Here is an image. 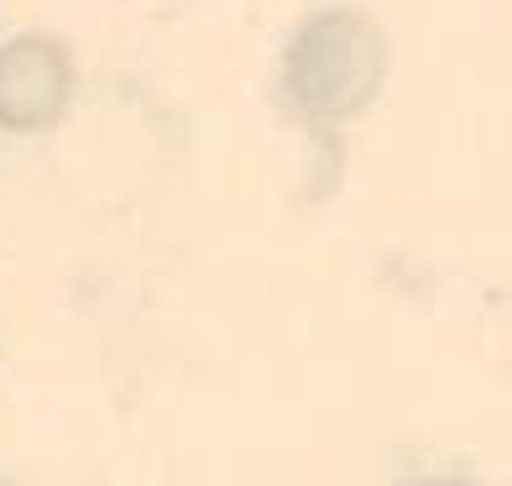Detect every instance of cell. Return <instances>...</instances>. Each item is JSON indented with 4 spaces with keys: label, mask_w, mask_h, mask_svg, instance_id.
Segmentation results:
<instances>
[{
    "label": "cell",
    "mask_w": 512,
    "mask_h": 486,
    "mask_svg": "<svg viewBox=\"0 0 512 486\" xmlns=\"http://www.w3.org/2000/svg\"><path fill=\"white\" fill-rule=\"evenodd\" d=\"M74 100V53L53 32H16L0 42V131H53Z\"/></svg>",
    "instance_id": "2"
},
{
    "label": "cell",
    "mask_w": 512,
    "mask_h": 486,
    "mask_svg": "<svg viewBox=\"0 0 512 486\" xmlns=\"http://www.w3.org/2000/svg\"><path fill=\"white\" fill-rule=\"evenodd\" d=\"M387 74H392L387 27L356 6L314 11L283 53L288 105L314 126H335L371 110L387 89Z\"/></svg>",
    "instance_id": "1"
}]
</instances>
